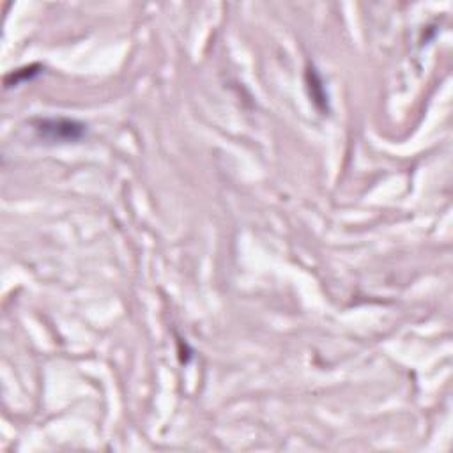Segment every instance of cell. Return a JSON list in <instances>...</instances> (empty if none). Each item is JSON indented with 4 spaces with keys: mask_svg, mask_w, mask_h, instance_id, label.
<instances>
[{
    "mask_svg": "<svg viewBox=\"0 0 453 453\" xmlns=\"http://www.w3.org/2000/svg\"><path fill=\"white\" fill-rule=\"evenodd\" d=\"M36 130L41 137L59 142H75L85 135V126L82 122L69 121V119H45L38 124Z\"/></svg>",
    "mask_w": 453,
    "mask_h": 453,
    "instance_id": "1",
    "label": "cell"
},
{
    "mask_svg": "<svg viewBox=\"0 0 453 453\" xmlns=\"http://www.w3.org/2000/svg\"><path fill=\"white\" fill-rule=\"evenodd\" d=\"M36 69H39V67L38 66H30V67H25V69H18V71H14L13 75L9 76L5 82L13 80V84H11V85H18V84H21V82L30 80L32 76H36L39 73V71H36ZM11 85H9V87H11Z\"/></svg>",
    "mask_w": 453,
    "mask_h": 453,
    "instance_id": "2",
    "label": "cell"
}]
</instances>
